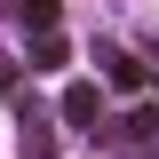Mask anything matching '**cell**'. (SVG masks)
<instances>
[{
    "instance_id": "cell-1",
    "label": "cell",
    "mask_w": 159,
    "mask_h": 159,
    "mask_svg": "<svg viewBox=\"0 0 159 159\" xmlns=\"http://www.w3.org/2000/svg\"><path fill=\"white\" fill-rule=\"evenodd\" d=\"M64 119H72V127H96V119H103V96L88 88V80H80V88H64Z\"/></svg>"
},
{
    "instance_id": "cell-3",
    "label": "cell",
    "mask_w": 159,
    "mask_h": 159,
    "mask_svg": "<svg viewBox=\"0 0 159 159\" xmlns=\"http://www.w3.org/2000/svg\"><path fill=\"white\" fill-rule=\"evenodd\" d=\"M64 56H72V48H64V32H40V40H32V72H56Z\"/></svg>"
},
{
    "instance_id": "cell-4",
    "label": "cell",
    "mask_w": 159,
    "mask_h": 159,
    "mask_svg": "<svg viewBox=\"0 0 159 159\" xmlns=\"http://www.w3.org/2000/svg\"><path fill=\"white\" fill-rule=\"evenodd\" d=\"M8 88H16V64H8V56H0V96H8Z\"/></svg>"
},
{
    "instance_id": "cell-2",
    "label": "cell",
    "mask_w": 159,
    "mask_h": 159,
    "mask_svg": "<svg viewBox=\"0 0 159 159\" xmlns=\"http://www.w3.org/2000/svg\"><path fill=\"white\" fill-rule=\"evenodd\" d=\"M16 16H24V32H56V16H64V0H24Z\"/></svg>"
}]
</instances>
